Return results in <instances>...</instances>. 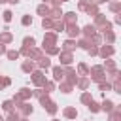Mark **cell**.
<instances>
[{
	"instance_id": "7a4b0ae2",
	"label": "cell",
	"mask_w": 121,
	"mask_h": 121,
	"mask_svg": "<svg viewBox=\"0 0 121 121\" xmlns=\"http://www.w3.org/2000/svg\"><path fill=\"white\" fill-rule=\"evenodd\" d=\"M89 79H91V81H96V83L106 79V72H104L102 64H96V66L89 68Z\"/></svg>"
},
{
	"instance_id": "4fadbf2b",
	"label": "cell",
	"mask_w": 121,
	"mask_h": 121,
	"mask_svg": "<svg viewBox=\"0 0 121 121\" xmlns=\"http://www.w3.org/2000/svg\"><path fill=\"white\" fill-rule=\"evenodd\" d=\"M21 70H23V72H26V74H32V72L36 70V62L28 59V60H25V62L21 64Z\"/></svg>"
},
{
	"instance_id": "484cf974",
	"label": "cell",
	"mask_w": 121,
	"mask_h": 121,
	"mask_svg": "<svg viewBox=\"0 0 121 121\" xmlns=\"http://www.w3.org/2000/svg\"><path fill=\"white\" fill-rule=\"evenodd\" d=\"M76 74H79V76H87L89 78V66L85 64V62H79L78 64V72Z\"/></svg>"
},
{
	"instance_id": "83f0119b",
	"label": "cell",
	"mask_w": 121,
	"mask_h": 121,
	"mask_svg": "<svg viewBox=\"0 0 121 121\" xmlns=\"http://www.w3.org/2000/svg\"><path fill=\"white\" fill-rule=\"evenodd\" d=\"M76 45H78V47H81V49H85V51H87V49H89V47H91V42H89V40H87V38H81V40H78V42H76Z\"/></svg>"
},
{
	"instance_id": "74e56055",
	"label": "cell",
	"mask_w": 121,
	"mask_h": 121,
	"mask_svg": "<svg viewBox=\"0 0 121 121\" xmlns=\"http://www.w3.org/2000/svg\"><path fill=\"white\" fill-rule=\"evenodd\" d=\"M87 108L93 112V113H96V112H100V104L98 102H95V100H91L89 104H87Z\"/></svg>"
},
{
	"instance_id": "9a60e30c",
	"label": "cell",
	"mask_w": 121,
	"mask_h": 121,
	"mask_svg": "<svg viewBox=\"0 0 121 121\" xmlns=\"http://www.w3.org/2000/svg\"><path fill=\"white\" fill-rule=\"evenodd\" d=\"M100 110H104L106 113H110V112H113V110H115V104H113L112 100L104 98V100H102V104H100Z\"/></svg>"
},
{
	"instance_id": "680465c9",
	"label": "cell",
	"mask_w": 121,
	"mask_h": 121,
	"mask_svg": "<svg viewBox=\"0 0 121 121\" xmlns=\"http://www.w3.org/2000/svg\"><path fill=\"white\" fill-rule=\"evenodd\" d=\"M102 2H110V0H102Z\"/></svg>"
},
{
	"instance_id": "7c38bea8",
	"label": "cell",
	"mask_w": 121,
	"mask_h": 121,
	"mask_svg": "<svg viewBox=\"0 0 121 121\" xmlns=\"http://www.w3.org/2000/svg\"><path fill=\"white\" fill-rule=\"evenodd\" d=\"M53 79L55 81H64V68L62 66H53Z\"/></svg>"
},
{
	"instance_id": "ffe728a7",
	"label": "cell",
	"mask_w": 121,
	"mask_h": 121,
	"mask_svg": "<svg viewBox=\"0 0 121 121\" xmlns=\"http://www.w3.org/2000/svg\"><path fill=\"white\" fill-rule=\"evenodd\" d=\"M62 113H64V117H66V119H76V117H78V110H76V108H72V106L64 108V112H62Z\"/></svg>"
},
{
	"instance_id": "816d5d0a",
	"label": "cell",
	"mask_w": 121,
	"mask_h": 121,
	"mask_svg": "<svg viewBox=\"0 0 121 121\" xmlns=\"http://www.w3.org/2000/svg\"><path fill=\"white\" fill-rule=\"evenodd\" d=\"M19 121H28V119H26V117H21V119H19Z\"/></svg>"
},
{
	"instance_id": "681fc988",
	"label": "cell",
	"mask_w": 121,
	"mask_h": 121,
	"mask_svg": "<svg viewBox=\"0 0 121 121\" xmlns=\"http://www.w3.org/2000/svg\"><path fill=\"white\" fill-rule=\"evenodd\" d=\"M6 51H8V49H6V45H4V43H0V55H4Z\"/></svg>"
},
{
	"instance_id": "ac0fdd59",
	"label": "cell",
	"mask_w": 121,
	"mask_h": 121,
	"mask_svg": "<svg viewBox=\"0 0 121 121\" xmlns=\"http://www.w3.org/2000/svg\"><path fill=\"white\" fill-rule=\"evenodd\" d=\"M38 66H40V70H47V68H51V59H49L47 55H43V57L38 60Z\"/></svg>"
},
{
	"instance_id": "7bdbcfd3",
	"label": "cell",
	"mask_w": 121,
	"mask_h": 121,
	"mask_svg": "<svg viewBox=\"0 0 121 121\" xmlns=\"http://www.w3.org/2000/svg\"><path fill=\"white\" fill-rule=\"evenodd\" d=\"M30 53H32V47H21V51H19V55H25L26 59H30Z\"/></svg>"
},
{
	"instance_id": "9f6ffc18",
	"label": "cell",
	"mask_w": 121,
	"mask_h": 121,
	"mask_svg": "<svg viewBox=\"0 0 121 121\" xmlns=\"http://www.w3.org/2000/svg\"><path fill=\"white\" fill-rule=\"evenodd\" d=\"M62 2H68V0H60V4H62Z\"/></svg>"
},
{
	"instance_id": "f1b7e54d",
	"label": "cell",
	"mask_w": 121,
	"mask_h": 121,
	"mask_svg": "<svg viewBox=\"0 0 121 121\" xmlns=\"http://www.w3.org/2000/svg\"><path fill=\"white\" fill-rule=\"evenodd\" d=\"M45 55H59V51H60V47L59 45H51V47H45V49H42Z\"/></svg>"
},
{
	"instance_id": "b9f144b4",
	"label": "cell",
	"mask_w": 121,
	"mask_h": 121,
	"mask_svg": "<svg viewBox=\"0 0 121 121\" xmlns=\"http://www.w3.org/2000/svg\"><path fill=\"white\" fill-rule=\"evenodd\" d=\"M9 83H11V79H9V78H6V76L2 78V76H0V91H2V89H6Z\"/></svg>"
},
{
	"instance_id": "7dc6e473",
	"label": "cell",
	"mask_w": 121,
	"mask_h": 121,
	"mask_svg": "<svg viewBox=\"0 0 121 121\" xmlns=\"http://www.w3.org/2000/svg\"><path fill=\"white\" fill-rule=\"evenodd\" d=\"M11 15H13V13H11L9 9H6V11L2 13V17H4V21H6V23H9V21H11Z\"/></svg>"
},
{
	"instance_id": "d590c367",
	"label": "cell",
	"mask_w": 121,
	"mask_h": 121,
	"mask_svg": "<svg viewBox=\"0 0 121 121\" xmlns=\"http://www.w3.org/2000/svg\"><path fill=\"white\" fill-rule=\"evenodd\" d=\"M34 43H36V40H34L32 36H26V38H23V45H25V47H34Z\"/></svg>"
},
{
	"instance_id": "52a82bcc",
	"label": "cell",
	"mask_w": 121,
	"mask_h": 121,
	"mask_svg": "<svg viewBox=\"0 0 121 121\" xmlns=\"http://www.w3.org/2000/svg\"><path fill=\"white\" fill-rule=\"evenodd\" d=\"M64 32H66L70 38H78V36L81 34V28L78 26V23H76V25H66V26H64Z\"/></svg>"
},
{
	"instance_id": "60d3db41",
	"label": "cell",
	"mask_w": 121,
	"mask_h": 121,
	"mask_svg": "<svg viewBox=\"0 0 121 121\" xmlns=\"http://www.w3.org/2000/svg\"><path fill=\"white\" fill-rule=\"evenodd\" d=\"M6 55H8V59H9V60H15V59H19V51H15V49H9V51H6Z\"/></svg>"
},
{
	"instance_id": "c3c4849f",
	"label": "cell",
	"mask_w": 121,
	"mask_h": 121,
	"mask_svg": "<svg viewBox=\"0 0 121 121\" xmlns=\"http://www.w3.org/2000/svg\"><path fill=\"white\" fill-rule=\"evenodd\" d=\"M113 23H115V25H119V23H121V13H119V15H115V19H113Z\"/></svg>"
},
{
	"instance_id": "9c48e42d",
	"label": "cell",
	"mask_w": 121,
	"mask_h": 121,
	"mask_svg": "<svg viewBox=\"0 0 121 121\" xmlns=\"http://www.w3.org/2000/svg\"><path fill=\"white\" fill-rule=\"evenodd\" d=\"M62 23L64 25H76L78 23V15L74 13V11H66V13H62Z\"/></svg>"
},
{
	"instance_id": "603a6c76",
	"label": "cell",
	"mask_w": 121,
	"mask_h": 121,
	"mask_svg": "<svg viewBox=\"0 0 121 121\" xmlns=\"http://www.w3.org/2000/svg\"><path fill=\"white\" fill-rule=\"evenodd\" d=\"M102 34H104L102 38L106 40V43H108V45H112V43L115 42V32H113V30H108V32H102Z\"/></svg>"
},
{
	"instance_id": "8992f818",
	"label": "cell",
	"mask_w": 121,
	"mask_h": 121,
	"mask_svg": "<svg viewBox=\"0 0 121 121\" xmlns=\"http://www.w3.org/2000/svg\"><path fill=\"white\" fill-rule=\"evenodd\" d=\"M59 60H60V64H64V66H70L72 64V60H74V55L72 53H68V51H59Z\"/></svg>"
},
{
	"instance_id": "8fae6325",
	"label": "cell",
	"mask_w": 121,
	"mask_h": 121,
	"mask_svg": "<svg viewBox=\"0 0 121 121\" xmlns=\"http://www.w3.org/2000/svg\"><path fill=\"white\" fill-rule=\"evenodd\" d=\"M49 19H53V21H59L60 17H62V9H60V6H53V8H49V15H47Z\"/></svg>"
},
{
	"instance_id": "6f0895ef",
	"label": "cell",
	"mask_w": 121,
	"mask_h": 121,
	"mask_svg": "<svg viewBox=\"0 0 121 121\" xmlns=\"http://www.w3.org/2000/svg\"><path fill=\"white\" fill-rule=\"evenodd\" d=\"M51 121H59V119H51Z\"/></svg>"
},
{
	"instance_id": "cb8c5ba5",
	"label": "cell",
	"mask_w": 121,
	"mask_h": 121,
	"mask_svg": "<svg viewBox=\"0 0 121 121\" xmlns=\"http://www.w3.org/2000/svg\"><path fill=\"white\" fill-rule=\"evenodd\" d=\"M43 57V51L40 47H32V53H30V60H40Z\"/></svg>"
},
{
	"instance_id": "5bb4252c",
	"label": "cell",
	"mask_w": 121,
	"mask_h": 121,
	"mask_svg": "<svg viewBox=\"0 0 121 121\" xmlns=\"http://www.w3.org/2000/svg\"><path fill=\"white\" fill-rule=\"evenodd\" d=\"M89 83H91V79H89L87 76H81V78H78V81H76V85H78V87H79L81 91H87Z\"/></svg>"
},
{
	"instance_id": "836d02e7",
	"label": "cell",
	"mask_w": 121,
	"mask_h": 121,
	"mask_svg": "<svg viewBox=\"0 0 121 121\" xmlns=\"http://www.w3.org/2000/svg\"><path fill=\"white\" fill-rule=\"evenodd\" d=\"M72 89H74V85H70L68 81H60V91H62V93L68 95V93H72Z\"/></svg>"
},
{
	"instance_id": "f546056e",
	"label": "cell",
	"mask_w": 121,
	"mask_h": 121,
	"mask_svg": "<svg viewBox=\"0 0 121 121\" xmlns=\"http://www.w3.org/2000/svg\"><path fill=\"white\" fill-rule=\"evenodd\" d=\"M42 89H43V93L49 95L51 91H55V81H47V79H45V83L42 85Z\"/></svg>"
},
{
	"instance_id": "4316f807",
	"label": "cell",
	"mask_w": 121,
	"mask_h": 121,
	"mask_svg": "<svg viewBox=\"0 0 121 121\" xmlns=\"http://www.w3.org/2000/svg\"><path fill=\"white\" fill-rule=\"evenodd\" d=\"M110 121H121V108L115 106L113 112H110Z\"/></svg>"
},
{
	"instance_id": "30bf717a",
	"label": "cell",
	"mask_w": 121,
	"mask_h": 121,
	"mask_svg": "<svg viewBox=\"0 0 121 121\" xmlns=\"http://www.w3.org/2000/svg\"><path fill=\"white\" fill-rule=\"evenodd\" d=\"M17 110H19L17 113H19L21 117H28V115L32 113V106H30L28 102H23V104H19V106H17Z\"/></svg>"
},
{
	"instance_id": "2e32d148",
	"label": "cell",
	"mask_w": 121,
	"mask_h": 121,
	"mask_svg": "<svg viewBox=\"0 0 121 121\" xmlns=\"http://www.w3.org/2000/svg\"><path fill=\"white\" fill-rule=\"evenodd\" d=\"M95 32H96V28H95L93 25H85V26L81 28V34H83V38H87V40H89Z\"/></svg>"
},
{
	"instance_id": "7402d4cb",
	"label": "cell",
	"mask_w": 121,
	"mask_h": 121,
	"mask_svg": "<svg viewBox=\"0 0 121 121\" xmlns=\"http://www.w3.org/2000/svg\"><path fill=\"white\" fill-rule=\"evenodd\" d=\"M64 23H62V19H59V21H53V32L55 34H59V32H64Z\"/></svg>"
},
{
	"instance_id": "6da1fadb",
	"label": "cell",
	"mask_w": 121,
	"mask_h": 121,
	"mask_svg": "<svg viewBox=\"0 0 121 121\" xmlns=\"http://www.w3.org/2000/svg\"><path fill=\"white\" fill-rule=\"evenodd\" d=\"M96 30H102V32H108V30H112V23L106 19V15L104 13H98V15H95V25H93Z\"/></svg>"
},
{
	"instance_id": "f6af8a7d",
	"label": "cell",
	"mask_w": 121,
	"mask_h": 121,
	"mask_svg": "<svg viewBox=\"0 0 121 121\" xmlns=\"http://www.w3.org/2000/svg\"><path fill=\"white\" fill-rule=\"evenodd\" d=\"M87 6H89V2H87V0H79L78 9H79V11H85V9H87Z\"/></svg>"
},
{
	"instance_id": "bcb514c9",
	"label": "cell",
	"mask_w": 121,
	"mask_h": 121,
	"mask_svg": "<svg viewBox=\"0 0 121 121\" xmlns=\"http://www.w3.org/2000/svg\"><path fill=\"white\" fill-rule=\"evenodd\" d=\"M87 53H89L91 57H96V55H98V47H96V45H91V47L87 49Z\"/></svg>"
},
{
	"instance_id": "4dcf8cb0",
	"label": "cell",
	"mask_w": 121,
	"mask_h": 121,
	"mask_svg": "<svg viewBox=\"0 0 121 121\" xmlns=\"http://www.w3.org/2000/svg\"><path fill=\"white\" fill-rule=\"evenodd\" d=\"M85 11H87V15H93V17H95V15H98V13H100V11H98V6H95V4H89V6H87V9H85Z\"/></svg>"
},
{
	"instance_id": "d4e9b609",
	"label": "cell",
	"mask_w": 121,
	"mask_h": 121,
	"mask_svg": "<svg viewBox=\"0 0 121 121\" xmlns=\"http://www.w3.org/2000/svg\"><path fill=\"white\" fill-rule=\"evenodd\" d=\"M36 11H38V15L47 17V15H49V6H47V4H40V6L36 8Z\"/></svg>"
},
{
	"instance_id": "f35d334b",
	"label": "cell",
	"mask_w": 121,
	"mask_h": 121,
	"mask_svg": "<svg viewBox=\"0 0 121 121\" xmlns=\"http://www.w3.org/2000/svg\"><path fill=\"white\" fill-rule=\"evenodd\" d=\"M42 26H43V28H47V30H49V28H53V19L43 17V19H42Z\"/></svg>"
},
{
	"instance_id": "e575fe53",
	"label": "cell",
	"mask_w": 121,
	"mask_h": 121,
	"mask_svg": "<svg viewBox=\"0 0 121 121\" xmlns=\"http://www.w3.org/2000/svg\"><path fill=\"white\" fill-rule=\"evenodd\" d=\"M98 91H112V83L110 81H98Z\"/></svg>"
},
{
	"instance_id": "44dd1931",
	"label": "cell",
	"mask_w": 121,
	"mask_h": 121,
	"mask_svg": "<svg viewBox=\"0 0 121 121\" xmlns=\"http://www.w3.org/2000/svg\"><path fill=\"white\" fill-rule=\"evenodd\" d=\"M43 110H45V112H47V113H49V115H55V113H57V110H59V108H57V104H55V102H53V100H49V102H47V104H45V106H43Z\"/></svg>"
},
{
	"instance_id": "3957f363",
	"label": "cell",
	"mask_w": 121,
	"mask_h": 121,
	"mask_svg": "<svg viewBox=\"0 0 121 121\" xmlns=\"http://www.w3.org/2000/svg\"><path fill=\"white\" fill-rule=\"evenodd\" d=\"M30 78H32V83H34L36 87H42V85L45 83V76H43L42 70H34V72L30 74Z\"/></svg>"
},
{
	"instance_id": "d6986e66",
	"label": "cell",
	"mask_w": 121,
	"mask_h": 121,
	"mask_svg": "<svg viewBox=\"0 0 121 121\" xmlns=\"http://www.w3.org/2000/svg\"><path fill=\"white\" fill-rule=\"evenodd\" d=\"M13 42V34L11 32H8V30H4V32H0V43H11Z\"/></svg>"
},
{
	"instance_id": "d6a6232c",
	"label": "cell",
	"mask_w": 121,
	"mask_h": 121,
	"mask_svg": "<svg viewBox=\"0 0 121 121\" xmlns=\"http://www.w3.org/2000/svg\"><path fill=\"white\" fill-rule=\"evenodd\" d=\"M110 9H112L113 13H119V9H121V0H113V2H110Z\"/></svg>"
},
{
	"instance_id": "11a10c76",
	"label": "cell",
	"mask_w": 121,
	"mask_h": 121,
	"mask_svg": "<svg viewBox=\"0 0 121 121\" xmlns=\"http://www.w3.org/2000/svg\"><path fill=\"white\" fill-rule=\"evenodd\" d=\"M45 2H51V0H43V4H45Z\"/></svg>"
},
{
	"instance_id": "1f68e13d",
	"label": "cell",
	"mask_w": 121,
	"mask_h": 121,
	"mask_svg": "<svg viewBox=\"0 0 121 121\" xmlns=\"http://www.w3.org/2000/svg\"><path fill=\"white\" fill-rule=\"evenodd\" d=\"M19 119H21V115H19L17 112H13V110H11V112H8V115H6V119H4V121H19Z\"/></svg>"
},
{
	"instance_id": "f907efd6",
	"label": "cell",
	"mask_w": 121,
	"mask_h": 121,
	"mask_svg": "<svg viewBox=\"0 0 121 121\" xmlns=\"http://www.w3.org/2000/svg\"><path fill=\"white\" fill-rule=\"evenodd\" d=\"M8 2H9V4H17L19 0H8Z\"/></svg>"
},
{
	"instance_id": "ee69618b",
	"label": "cell",
	"mask_w": 121,
	"mask_h": 121,
	"mask_svg": "<svg viewBox=\"0 0 121 121\" xmlns=\"http://www.w3.org/2000/svg\"><path fill=\"white\" fill-rule=\"evenodd\" d=\"M21 25H23V26H28V25H32V17H30V15H23V19H21Z\"/></svg>"
},
{
	"instance_id": "277c9868",
	"label": "cell",
	"mask_w": 121,
	"mask_h": 121,
	"mask_svg": "<svg viewBox=\"0 0 121 121\" xmlns=\"http://www.w3.org/2000/svg\"><path fill=\"white\" fill-rule=\"evenodd\" d=\"M51 45H57V34H55V32H45L42 49H45V47H51Z\"/></svg>"
},
{
	"instance_id": "db71d44e",
	"label": "cell",
	"mask_w": 121,
	"mask_h": 121,
	"mask_svg": "<svg viewBox=\"0 0 121 121\" xmlns=\"http://www.w3.org/2000/svg\"><path fill=\"white\" fill-rule=\"evenodd\" d=\"M0 121H4V117H2V115H0Z\"/></svg>"
},
{
	"instance_id": "5b68a950",
	"label": "cell",
	"mask_w": 121,
	"mask_h": 121,
	"mask_svg": "<svg viewBox=\"0 0 121 121\" xmlns=\"http://www.w3.org/2000/svg\"><path fill=\"white\" fill-rule=\"evenodd\" d=\"M113 53H115V47H113V45H108V43H106V45H100V47H98V55H100L102 59H110Z\"/></svg>"
},
{
	"instance_id": "8d00e7d4",
	"label": "cell",
	"mask_w": 121,
	"mask_h": 121,
	"mask_svg": "<svg viewBox=\"0 0 121 121\" xmlns=\"http://www.w3.org/2000/svg\"><path fill=\"white\" fill-rule=\"evenodd\" d=\"M79 100H81L83 104H89V102L93 100V96H91V93H89V91H83V93H81V98H79Z\"/></svg>"
},
{
	"instance_id": "e0dca14e",
	"label": "cell",
	"mask_w": 121,
	"mask_h": 121,
	"mask_svg": "<svg viewBox=\"0 0 121 121\" xmlns=\"http://www.w3.org/2000/svg\"><path fill=\"white\" fill-rule=\"evenodd\" d=\"M76 47H78V45H76V40H72V38H68V40L62 43V51H68V53H72Z\"/></svg>"
},
{
	"instance_id": "ab89813d",
	"label": "cell",
	"mask_w": 121,
	"mask_h": 121,
	"mask_svg": "<svg viewBox=\"0 0 121 121\" xmlns=\"http://www.w3.org/2000/svg\"><path fill=\"white\" fill-rule=\"evenodd\" d=\"M2 110L4 112H11L13 110V100H4L2 102Z\"/></svg>"
},
{
	"instance_id": "ba28073f",
	"label": "cell",
	"mask_w": 121,
	"mask_h": 121,
	"mask_svg": "<svg viewBox=\"0 0 121 121\" xmlns=\"http://www.w3.org/2000/svg\"><path fill=\"white\" fill-rule=\"evenodd\" d=\"M64 78H66V81L70 83V85H76V81H78V74H76V70L74 68H64Z\"/></svg>"
},
{
	"instance_id": "f5cc1de1",
	"label": "cell",
	"mask_w": 121,
	"mask_h": 121,
	"mask_svg": "<svg viewBox=\"0 0 121 121\" xmlns=\"http://www.w3.org/2000/svg\"><path fill=\"white\" fill-rule=\"evenodd\" d=\"M4 2H8V0H0V4H4Z\"/></svg>"
}]
</instances>
